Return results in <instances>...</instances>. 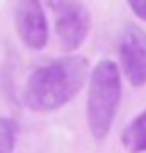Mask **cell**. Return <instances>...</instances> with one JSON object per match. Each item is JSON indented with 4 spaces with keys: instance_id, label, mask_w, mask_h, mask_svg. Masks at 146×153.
Here are the masks:
<instances>
[{
    "instance_id": "cell-5",
    "label": "cell",
    "mask_w": 146,
    "mask_h": 153,
    "mask_svg": "<svg viewBox=\"0 0 146 153\" xmlns=\"http://www.w3.org/2000/svg\"><path fill=\"white\" fill-rule=\"evenodd\" d=\"M14 21H16V32L21 41L32 48L41 51L48 44V21H46V9L39 0H27L19 2L14 9Z\"/></svg>"
},
{
    "instance_id": "cell-1",
    "label": "cell",
    "mask_w": 146,
    "mask_h": 153,
    "mask_svg": "<svg viewBox=\"0 0 146 153\" xmlns=\"http://www.w3.org/2000/svg\"><path fill=\"white\" fill-rule=\"evenodd\" d=\"M89 62L80 55H64L32 71L23 87V101L32 112L46 114L71 103L87 82Z\"/></svg>"
},
{
    "instance_id": "cell-3",
    "label": "cell",
    "mask_w": 146,
    "mask_h": 153,
    "mask_svg": "<svg viewBox=\"0 0 146 153\" xmlns=\"http://www.w3.org/2000/svg\"><path fill=\"white\" fill-rule=\"evenodd\" d=\"M50 9L55 14V32L64 51H76L87 39L91 27V12L82 2H59L53 0Z\"/></svg>"
},
{
    "instance_id": "cell-8",
    "label": "cell",
    "mask_w": 146,
    "mask_h": 153,
    "mask_svg": "<svg viewBox=\"0 0 146 153\" xmlns=\"http://www.w3.org/2000/svg\"><path fill=\"white\" fill-rule=\"evenodd\" d=\"M128 7H130V12H133L137 19L146 21V0H130Z\"/></svg>"
},
{
    "instance_id": "cell-4",
    "label": "cell",
    "mask_w": 146,
    "mask_h": 153,
    "mask_svg": "<svg viewBox=\"0 0 146 153\" xmlns=\"http://www.w3.org/2000/svg\"><path fill=\"white\" fill-rule=\"evenodd\" d=\"M119 59L123 76L133 87L146 85V30L139 25H126L119 34Z\"/></svg>"
},
{
    "instance_id": "cell-2",
    "label": "cell",
    "mask_w": 146,
    "mask_h": 153,
    "mask_svg": "<svg viewBox=\"0 0 146 153\" xmlns=\"http://www.w3.org/2000/svg\"><path fill=\"white\" fill-rule=\"evenodd\" d=\"M121 103V73L112 59H101L89 76L87 123L96 140H105Z\"/></svg>"
},
{
    "instance_id": "cell-7",
    "label": "cell",
    "mask_w": 146,
    "mask_h": 153,
    "mask_svg": "<svg viewBox=\"0 0 146 153\" xmlns=\"http://www.w3.org/2000/svg\"><path fill=\"white\" fill-rule=\"evenodd\" d=\"M19 135V123L9 117H0V153H12Z\"/></svg>"
},
{
    "instance_id": "cell-6",
    "label": "cell",
    "mask_w": 146,
    "mask_h": 153,
    "mask_svg": "<svg viewBox=\"0 0 146 153\" xmlns=\"http://www.w3.org/2000/svg\"><path fill=\"white\" fill-rule=\"evenodd\" d=\"M121 144L128 153H146V110L123 128Z\"/></svg>"
}]
</instances>
